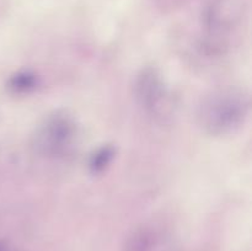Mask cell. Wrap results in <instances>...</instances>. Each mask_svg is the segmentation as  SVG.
<instances>
[{
  "mask_svg": "<svg viewBox=\"0 0 252 251\" xmlns=\"http://www.w3.org/2000/svg\"><path fill=\"white\" fill-rule=\"evenodd\" d=\"M250 111V98L241 89L225 88L207 96L199 106L198 121L213 135L233 133L244 125Z\"/></svg>",
  "mask_w": 252,
  "mask_h": 251,
  "instance_id": "obj_1",
  "label": "cell"
},
{
  "mask_svg": "<svg viewBox=\"0 0 252 251\" xmlns=\"http://www.w3.org/2000/svg\"><path fill=\"white\" fill-rule=\"evenodd\" d=\"M75 122L65 113L49 116L36 134V147L39 152L51 157L65 155L75 140Z\"/></svg>",
  "mask_w": 252,
  "mask_h": 251,
  "instance_id": "obj_2",
  "label": "cell"
},
{
  "mask_svg": "<svg viewBox=\"0 0 252 251\" xmlns=\"http://www.w3.org/2000/svg\"><path fill=\"white\" fill-rule=\"evenodd\" d=\"M135 96L139 105L155 118H165L171 112V98L164 80L155 69L140 71L135 80Z\"/></svg>",
  "mask_w": 252,
  "mask_h": 251,
  "instance_id": "obj_3",
  "label": "cell"
},
{
  "mask_svg": "<svg viewBox=\"0 0 252 251\" xmlns=\"http://www.w3.org/2000/svg\"><path fill=\"white\" fill-rule=\"evenodd\" d=\"M37 85V78L34 74L29 73V71H22V73L16 74L12 76L10 80V88L15 91V93L24 94L29 93V91L33 90Z\"/></svg>",
  "mask_w": 252,
  "mask_h": 251,
  "instance_id": "obj_4",
  "label": "cell"
},
{
  "mask_svg": "<svg viewBox=\"0 0 252 251\" xmlns=\"http://www.w3.org/2000/svg\"><path fill=\"white\" fill-rule=\"evenodd\" d=\"M113 157V149L111 147L102 148V149L98 150L96 154H94L93 160L90 162V166L93 169V171L100 172L107 166L111 162Z\"/></svg>",
  "mask_w": 252,
  "mask_h": 251,
  "instance_id": "obj_5",
  "label": "cell"
}]
</instances>
